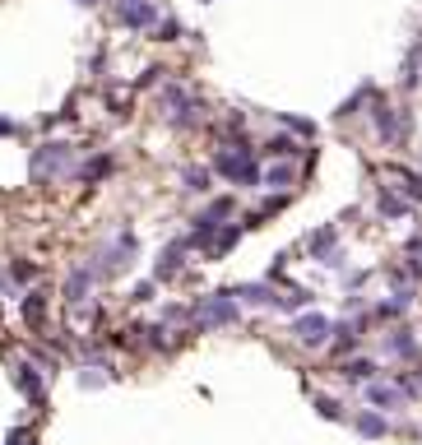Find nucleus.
I'll return each instance as SVG.
<instances>
[{
  "label": "nucleus",
  "instance_id": "1",
  "mask_svg": "<svg viewBox=\"0 0 422 445\" xmlns=\"http://www.w3.org/2000/svg\"><path fill=\"white\" fill-rule=\"evenodd\" d=\"M33 167H37V176H61L65 167H70V144H47V149H42V154L33 158Z\"/></svg>",
  "mask_w": 422,
  "mask_h": 445
},
{
  "label": "nucleus",
  "instance_id": "2",
  "mask_svg": "<svg viewBox=\"0 0 422 445\" xmlns=\"http://www.w3.org/2000/svg\"><path fill=\"white\" fill-rule=\"evenodd\" d=\"M121 24H125V28L154 24V5H149V0H130V5H121Z\"/></svg>",
  "mask_w": 422,
  "mask_h": 445
},
{
  "label": "nucleus",
  "instance_id": "3",
  "mask_svg": "<svg viewBox=\"0 0 422 445\" xmlns=\"http://www.w3.org/2000/svg\"><path fill=\"white\" fill-rule=\"evenodd\" d=\"M297 334L306 338V343H320V338H325V320H320V316H311V320L297 325Z\"/></svg>",
  "mask_w": 422,
  "mask_h": 445
},
{
  "label": "nucleus",
  "instance_id": "4",
  "mask_svg": "<svg viewBox=\"0 0 422 445\" xmlns=\"http://www.w3.org/2000/svg\"><path fill=\"white\" fill-rule=\"evenodd\" d=\"M186 185H190V190H209V172H204V167H190V172H186Z\"/></svg>",
  "mask_w": 422,
  "mask_h": 445
},
{
  "label": "nucleus",
  "instance_id": "5",
  "mask_svg": "<svg viewBox=\"0 0 422 445\" xmlns=\"http://www.w3.org/2000/svg\"><path fill=\"white\" fill-rule=\"evenodd\" d=\"M10 130H15V125H10V121H0V135H10Z\"/></svg>",
  "mask_w": 422,
  "mask_h": 445
},
{
  "label": "nucleus",
  "instance_id": "6",
  "mask_svg": "<svg viewBox=\"0 0 422 445\" xmlns=\"http://www.w3.org/2000/svg\"><path fill=\"white\" fill-rule=\"evenodd\" d=\"M79 5H93V0H79Z\"/></svg>",
  "mask_w": 422,
  "mask_h": 445
}]
</instances>
